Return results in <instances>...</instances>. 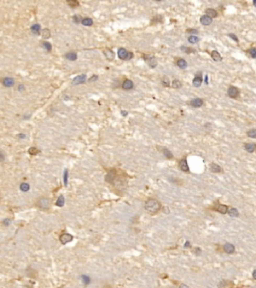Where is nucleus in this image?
Listing matches in <instances>:
<instances>
[{
  "instance_id": "nucleus-15",
  "label": "nucleus",
  "mask_w": 256,
  "mask_h": 288,
  "mask_svg": "<svg viewBox=\"0 0 256 288\" xmlns=\"http://www.w3.org/2000/svg\"><path fill=\"white\" fill-rule=\"evenodd\" d=\"M103 53H104L105 57L108 59L109 61H112L114 59V52L112 50H110V49H105V50L103 51Z\"/></svg>"
},
{
  "instance_id": "nucleus-31",
  "label": "nucleus",
  "mask_w": 256,
  "mask_h": 288,
  "mask_svg": "<svg viewBox=\"0 0 256 288\" xmlns=\"http://www.w3.org/2000/svg\"><path fill=\"white\" fill-rule=\"evenodd\" d=\"M188 41H189L190 43H192V44H196V43H198L199 38H198L197 36H194V35H192V36H190V37L188 38Z\"/></svg>"
},
{
  "instance_id": "nucleus-26",
  "label": "nucleus",
  "mask_w": 256,
  "mask_h": 288,
  "mask_svg": "<svg viewBox=\"0 0 256 288\" xmlns=\"http://www.w3.org/2000/svg\"><path fill=\"white\" fill-rule=\"evenodd\" d=\"M64 203H65V199H64V196H63V195H60L59 197L57 198L56 205H57V206H59V207H62L63 205H64Z\"/></svg>"
},
{
  "instance_id": "nucleus-25",
  "label": "nucleus",
  "mask_w": 256,
  "mask_h": 288,
  "mask_svg": "<svg viewBox=\"0 0 256 288\" xmlns=\"http://www.w3.org/2000/svg\"><path fill=\"white\" fill-rule=\"evenodd\" d=\"M228 214L230 215L231 217H238L239 212L236 208H229V210H228Z\"/></svg>"
},
{
  "instance_id": "nucleus-41",
  "label": "nucleus",
  "mask_w": 256,
  "mask_h": 288,
  "mask_svg": "<svg viewBox=\"0 0 256 288\" xmlns=\"http://www.w3.org/2000/svg\"><path fill=\"white\" fill-rule=\"evenodd\" d=\"M81 279H82V281H83V283H84V284H88V283L90 282V279H89V277H87V276H82V277H81Z\"/></svg>"
},
{
  "instance_id": "nucleus-18",
  "label": "nucleus",
  "mask_w": 256,
  "mask_h": 288,
  "mask_svg": "<svg viewBox=\"0 0 256 288\" xmlns=\"http://www.w3.org/2000/svg\"><path fill=\"white\" fill-rule=\"evenodd\" d=\"M210 171L213 173H219L221 172V167L219 165H217L215 163H211L210 164Z\"/></svg>"
},
{
  "instance_id": "nucleus-11",
  "label": "nucleus",
  "mask_w": 256,
  "mask_h": 288,
  "mask_svg": "<svg viewBox=\"0 0 256 288\" xmlns=\"http://www.w3.org/2000/svg\"><path fill=\"white\" fill-rule=\"evenodd\" d=\"M211 22H212V18H210V17L207 16V15H203V16L200 18V23H201L202 25L207 26V25H210Z\"/></svg>"
},
{
  "instance_id": "nucleus-4",
  "label": "nucleus",
  "mask_w": 256,
  "mask_h": 288,
  "mask_svg": "<svg viewBox=\"0 0 256 288\" xmlns=\"http://www.w3.org/2000/svg\"><path fill=\"white\" fill-rule=\"evenodd\" d=\"M227 94H228V96L231 97V98H236V97H238L239 96L238 88H236V87H234V86H230V87L228 88Z\"/></svg>"
},
{
  "instance_id": "nucleus-16",
  "label": "nucleus",
  "mask_w": 256,
  "mask_h": 288,
  "mask_svg": "<svg viewBox=\"0 0 256 288\" xmlns=\"http://www.w3.org/2000/svg\"><path fill=\"white\" fill-rule=\"evenodd\" d=\"M211 57H212V59H213L214 61H221L222 60V57H221V55H220V53L216 50L211 52Z\"/></svg>"
},
{
  "instance_id": "nucleus-27",
  "label": "nucleus",
  "mask_w": 256,
  "mask_h": 288,
  "mask_svg": "<svg viewBox=\"0 0 256 288\" xmlns=\"http://www.w3.org/2000/svg\"><path fill=\"white\" fill-rule=\"evenodd\" d=\"M81 23H82L84 26H91L92 24H93V20H92L91 18L86 17V18H83V20H82V22Z\"/></svg>"
},
{
  "instance_id": "nucleus-5",
  "label": "nucleus",
  "mask_w": 256,
  "mask_h": 288,
  "mask_svg": "<svg viewBox=\"0 0 256 288\" xmlns=\"http://www.w3.org/2000/svg\"><path fill=\"white\" fill-rule=\"evenodd\" d=\"M86 81V75L85 74H81V75H78L76 76L75 78L72 81V85H78V84H82L84 83Z\"/></svg>"
},
{
  "instance_id": "nucleus-14",
  "label": "nucleus",
  "mask_w": 256,
  "mask_h": 288,
  "mask_svg": "<svg viewBox=\"0 0 256 288\" xmlns=\"http://www.w3.org/2000/svg\"><path fill=\"white\" fill-rule=\"evenodd\" d=\"M190 105L193 106V107H201L203 105V100L200 99V98H195L190 102Z\"/></svg>"
},
{
  "instance_id": "nucleus-46",
  "label": "nucleus",
  "mask_w": 256,
  "mask_h": 288,
  "mask_svg": "<svg viewBox=\"0 0 256 288\" xmlns=\"http://www.w3.org/2000/svg\"><path fill=\"white\" fill-rule=\"evenodd\" d=\"M10 222H11V220H10V219H5V220L3 221V224L7 226V225H9V224H10Z\"/></svg>"
},
{
  "instance_id": "nucleus-53",
  "label": "nucleus",
  "mask_w": 256,
  "mask_h": 288,
  "mask_svg": "<svg viewBox=\"0 0 256 288\" xmlns=\"http://www.w3.org/2000/svg\"><path fill=\"white\" fill-rule=\"evenodd\" d=\"M180 288H188V286H186V285H183L182 284V285L180 286Z\"/></svg>"
},
{
  "instance_id": "nucleus-10",
  "label": "nucleus",
  "mask_w": 256,
  "mask_h": 288,
  "mask_svg": "<svg viewBox=\"0 0 256 288\" xmlns=\"http://www.w3.org/2000/svg\"><path fill=\"white\" fill-rule=\"evenodd\" d=\"M202 83V77H201V72H198V74L195 75L193 79V85L195 87H199Z\"/></svg>"
},
{
  "instance_id": "nucleus-43",
  "label": "nucleus",
  "mask_w": 256,
  "mask_h": 288,
  "mask_svg": "<svg viewBox=\"0 0 256 288\" xmlns=\"http://www.w3.org/2000/svg\"><path fill=\"white\" fill-rule=\"evenodd\" d=\"M97 79H98V76H97V75H93L92 77H90V78H89V80H88V81H89V82H93V81H96Z\"/></svg>"
},
{
  "instance_id": "nucleus-36",
  "label": "nucleus",
  "mask_w": 256,
  "mask_h": 288,
  "mask_svg": "<svg viewBox=\"0 0 256 288\" xmlns=\"http://www.w3.org/2000/svg\"><path fill=\"white\" fill-rule=\"evenodd\" d=\"M67 179H68V169L64 170L63 173V181H64V185H67Z\"/></svg>"
},
{
  "instance_id": "nucleus-35",
  "label": "nucleus",
  "mask_w": 256,
  "mask_h": 288,
  "mask_svg": "<svg viewBox=\"0 0 256 288\" xmlns=\"http://www.w3.org/2000/svg\"><path fill=\"white\" fill-rule=\"evenodd\" d=\"M247 136L250 138H256V129H251L247 132Z\"/></svg>"
},
{
  "instance_id": "nucleus-44",
  "label": "nucleus",
  "mask_w": 256,
  "mask_h": 288,
  "mask_svg": "<svg viewBox=\"0 0 256 288\" xmlns=\"http://www.w3.org/2000/svg\"><path fill=\"white\" fill-rule=\"evenodd\" d=\"M187 32H188V33H191V34L198 33V31H197L196 29H187Z\"/></svg>"
},
{
  "instance_id": "nucleus-38",
  "label": "nucleus",
  "mask_w": 256,
  "mask_h": 288,
  "mask_svg": "<svg viewBox=\"0 0 256 288\" xmlns=\"http://www.w3.org/2000/svg\"><path fill=\"white\" fill-rule=\"evenodd\" d=\"M67 4L72 8H75L77 6H79V2L78 1H67Z\"/></svg>"
},
{
  "instance_id": "nucleus-12",
  "label": "nucleus",
  "mask_w": 256,
  "mask_h": 288,
  "mask_svg": "<svg viewBox=\"0 0 256 288\" xmlns=\"http://www.w3.org/2000/svg\"><path fill=\"white\" fill-rule=\"evenodd\" d=\"M2 84L4 85L5 87H11L14 84V79L11 77H5L2 80Z\"/></svg>"
},
{
  "instance_id": "nucleus-40",
  "label": "nucleus",
  "mask_w": 256,
  "mask_h": 288,
  "mask_svg": "<svg viewBox=\"0 0 256 288\" xmlns=\"http://www.w3.org/2000/svg\"><path fill=\"white\" fill-rule=\"evenodd\" d=\"M181 51H183V52H186V53H191V52H194L193 49H191V48H189V47H186V46H182V47H181Z\"/></svg>"
},
{
  "instance_id": "nucleus-47",
  "label": "nucleus",
  "mask_w": 256,
  "mask_h": 288,
  "mask_svg": "<svg viewBox=\"0 0 256 288\" xmlns=\"http://www.w3.org/2000/svg\"><path fill=\"white\" fill-rule=\"evenodd\" d=\"M23 90H24V86L22 84H20L18 86V91H23Z\"/></svg>"
},
{
  "instance_id": "nucleus-17",
  "label": "nucleus",
  "mask_w": 256,
  "mask_h": 288,
  "mask_svg": "<svg viewBox=\"0 0 256 288\" xmlns=\"http://www.w3.org/2000/svg\"><path fill=\"white\" fill-rule=\"evenodd\" d=\"M216 210L218 211V212H220L221 214H226L228 212V207L226 206V205H223V204H220V205H218L216 207Z\"/></svg>"
},
{
  "instance_id": "nucleus-33",
  "label": "nucleus",
  "mask_w": 256,
  "mask_h": 288,
  "mask_svg": "<svg viewBox=\"0 0 256 288\" xmlns=\"http://www.w3.org/2000/svg\"><path fill=\"white\" fill-rule=\"evenodd\" d=\"M28 152L30 155H36V154H38L40 152V150H38L36 147H31V148H29Z\"/></svg>"
},
{
  "instance_id": "nucleus-8",
  "label": "nucleus",
  "mask_w": 256,
  "mask_h": 288,
  "mask_svg": "<svg viewBox=\"0 0 256 288\" xmlns=\"http://www.w3.org/2000/svg\"><path fill=\"white\" fill-rule=\"evenodd\" d=\"M133 82H132V80L130 79H125L124 81H123V83H122V88L124 89V90H130V89H132L133 88Z\"/></svg>"
},
{
  "instance_id": "nucleus-45",
  "label": "nucleus",
  "mask_w": 256,
  "mask_h": 288,
  "mask_svg": "<svg viewBox=\"0 0 256 288\" xmlns=\"http://www.w3.org/2000/svg\"><path fill=\"white\" fill-rule=\"evenodd\" d=\"M229 37H231V38H232V39H233L234 41H236V42H238V38H237V37H236V36H235L234 34H229Z\"/></svg>"
},
{
  "instance_id": "nucleus-37",
  "label": "nucleus",
  "mask_w": 256,
  "mask_h": 288,
  "mask_svg": "<svg viewBox=\"0 0 256 288\" xmlns=\"http://www.w3.org/2000/svg\"><path fill=\"white\" fill-rule=\"evenodd\" d=\"M73 22L74 23H80V22H82V20H83V18L80 16V15H75V16H73Z\"/></svg>"
},
{
  "instance_id": "nucleus-24",
  "label": "nucleus",
  "mask_w": 256,
  "mask_h": 288,
  "mask_svg": "<svg viewBox=\"0 0 256 288\" xmlns=\"http://www.w3.org/2000/svg\"><path fill=\"white\" fill-rule=\"evenodd\" d=\"M244 147H245V149H246V151L252 153L254 150H255L256 145L254 144V143H247V144H245Z\"/></svg>"
},
{
  "instance_id": "nucleus-29",
  "label": "nucleus",
  "mask_w": 256,
  "mask_h": 288,
  "mask_svg": "<svg viewBox=\"0 0 256 288\" xmlns=\"http://www.w3.org/2000/svg\"><path fill=\"white\" fill-rule=\"evenodd\" d=\"M181 86H182V83H181L180 80H178V79L173 80V82H172V87H173V88L179 89V88H181Z\"/></svg>"
},
{
  "instance_id": "nucleus-48",
  "label": "nucleus",
  "mask_w": 256,
  "mask_h": 288,
  "mask_svg": "<svg viewBox=\"0 0 256 288\" xmlns=\"http://www.w3.org/2000/svg\"><path fill=\"white\" fill-rule=\"evenodd\" d=\"M132 57H133V54H132L131 52H129V53H128V56H127V59H131Z\"/></svg>"
},
{
  "instance_id": "nucleus-7",
  "label": "nucleus",
  "mask_w": 256,
  "mask_h": 288,
  "mask_svg": "<svg viewBox=\"0 0 256 288\" xmlns=\"http://www.w3.org/2000/svg\"><path fill=\"white\" fill-rule=\"evenodd\" d=\"M179 168L184 171V172H188L189 171V167H188V163H187V160L186 158H183L180 160L179 162Z\"/></svg>"
},
{
  "instance_id": "nucleus-22",
  "label": "nucleus",
  "mask_w": 256,
  "mask_h": 288,
  "mask_svg": "<svg viewBox=\"0 0 256 288\" xmlns=\"http://www.w3.org/2000/svg\"><path fill=\"white\" fill-rule=\"evenodd\" d=\"M41 35H42V37H43L44 39H48V38H50V36H51L50 30H49V29H47V28L42 29V30H41Z\"/></svg>"
},
{
  "instance_id": "nucleus-34",
  "label": "nucleus",
  "mask_w": 256,
  "mask_h": 288,
  "mask_svg": "<svg viewBox=\"0 0 256 288\" xmlns=\"http://www.w3.org/2000/svg\"><path fill=\"white\" fill-rule=\"evenodd\" d=\"M42 46H43V47L45 48V50L51 51L52 46H51V44H50L49 42H47V41H44V42H42Z\"/></svg>"
},
{
  "instance_id": "nucleus-19",
  "label": "nucleus",
  "mask_w": 256,
  "mask_h": 288,
  "mask_svg": "<svg viewBox=\"0 0 256 288\" xmlns=\"http://www.w3.org/2000/svg\"><path fill=\"white\" fill-rule=\"evenodd\" d=\"M205 13H206L207 16H209L210 18H215V17H217V11L216 10H214V9H212V8L206 9Z\"/></svg>"
},
{
  "instance_id": "nucleus-23",
  "label": "nucleus",
  "mask_w": 256,
  "mask_h": 288,
  "mask_svg": "<svg viewBox=\"0 0 256 288\" xmlns=\"http://www.w3.org/2000/svg\"><path fill=\"white\" fill-rule=\"evenodd\" d=\"M65 58L68 59V60H70V61H74V60L77 59V54L74 53V52H69V53H66V54H65Z\"/></svg>"
},
{
  "instance_id": "nucleus-42",
  "label": "nucleus",
  "mask_w": 256,
  "mask_h": 288,
  "mask_svg": "<svg viewBox=\"0 0 256 288\" xmlns=\"http://www.w3.org/2000/svg\"><path fill=\"white\" fill-rule=\"evenodd\" d=\"M249 53H250V56L251 57H253V58H256V48H252V49H250Z\"/></svg>"
},
{
  "instance_id": "nucleus-1",
  "label": "nucleus",
  "mask_w": 256,
  "mask_h": 288,
  "mask_svg": "<svg viewBox=\"0 0 256 288\" xmlns=\"http://www.w3.org/2000/svg\"><path fill=\"white\" fill-rule=\"evenodd\" d=\"M160 208H161V205L155 199H149L145 203V210L147 212H149V213H151V214H154V213L158 212L160 210Z\"/></svg>"
},
{
  "instance_id": "nucleus-32",
  "label": "nucleus",
  "mask_w": 256,
  "mask_h": 288,
  "mask_svg": "<svg viewBox=\"0 0 256 288\" xmlns=\"http://www.w3.org/2000/svg\"><path fill=\"white\" fill-rule=\"evenodd\" d=\"M29 189H30V186H29L28 183H22V184L20 185V190H21V191L27 192V191H29Z\"/></svg>"
},
{
  "instance_id": "nucleus-21",
  "label": "nucleus",
  "mask_w": 256,
  "mask_h": 288,
  "mask_svg": "<svg viewBox=\"0 0 256 288\" xmlns=\"http://www.w3.org/2000/svg\"><path fill=\"white\" fill-rule=\"evenodd\" d=\"M233 284H232V282H230V281H227V280H223V281H221V282L219 283V285H218V287L219 288H230L231 286H232Z\"/></svg>"
},
{
  "instance_id": "nucleus-49",
  "label": "nucleus",
  "mask_w": 256,
  "mask_h": 288,
  "mask_svg": "<svg viewBox=\"0 0 256 288\" xmlns=\"http://www.w3.org/2000/svg\"><path fill=\"white\" fill-rule=\"evenodd\" d=\"M0 155H1V161L3 162V161H4V154H3V152L0 153Z\"/></svg>"
},
{
  "instance_id": "nucleus-6",
  "label": "nucleus",
  "mask_w": 256,
  "mask_h": 288,
  "mask_svg": "<svg viewBox=\"0 0 256 288\" xmlns=\"http://www.w3.org/2000/svg\"><path fill=\"white\" fill-rule=\"evenodd\" d=\"M73 240V236L69 233H63L62 235L60 236V241L62 244H66L68 242H71Z\"/></svg>"
},
{
  "instance_id": "nucleus-28",
  "label": "nucleus",
  "mask_w": 256,
  "mask_h": 288,
  "mask_svg": "<svg viewBox=\"0 0 256 288\" xmlns=\"http://www.w3.org/2000/svg\"><path fill=\"white\" fill-rule=\"evenodd\" d=\"M162 151H163V154H164V156L166 158H168V159L173 158V155H172L171 151L170 150H168L167 148H162Z\"/></svg>"
},
{
  "instance_id": "nucleus-50",
  "label": "nucleus",
  "mask_w": 256,
  "mask_h": 288,
  "mask_svg": "<svg viewBox=\"0 0 256 288\" xmlns=\"http://www.w3.org/2000/svg\"><path fill=\"white\" fill-rule=\"evenodd\" d=\"M18 137H19V138H21V139H23V138H25L26 136H25V134H19Z\"/></svg>"
},
{
  "instance_id": "nucleus-20",
  "label": "nucleus",
  "mask_w": 256,
  "mask_h": 288,
  "mask_svg": "<svg viewBox=\"0 0 256 288\" xmlns=\"http://www.w3.org/2000/svg\"><path fill=\"white\" fill-rule=\"evenodd\" d=\"M176 65L179 68H181V69H184V68L187 67V62H186V61H185L184 59H182V58H179V59H178V60L176 61Z\"/></svg>"
},
{
  "instance_id": "nucleus-3",
  "label": "nucleus",
  "mask_w": 256,
  "mask_h": 288,
  "mask_svg": "<svg viewBox=\"0 0 256 288\" xmlns=\"http://www.w3.org/2000/svg\"><path fill=\"white\" fill-rule=\"evenodd\" d=\"M143 58L145 59L146 63L150 67L155 68L157 66V61H156V59H155L154 56H152V55H143Z\"/></svg>"
},
{
  "instance_id": "nucleus-51",
  "label": "nucleus",
  "mask_w": 256,
  "mask_h": 288,
  "mask_svg": "<svg viewBox=\"0 0 256 288\" xmlns=\"http://www.w3.org/2000/svg\"><path fill=\"white\" fill-rule=\"evenodd\" d=\"M252 276H253V278H254V279L256 280V269L254 270V271H253V274H252Z\"/></svg>"
},
{
  "instance_id": "nucleus-9",
  "label": "nucleus",
  "mask_w": 256,
  "mask_h": 288,
  "mask_svg": "<svg viewBox=\"0 0 256 288\" xmlns=\"http://www.w3.org/2000/svg\"><path fill=\"white\" fill-rule=\"evenodd\" d=\"M223 249H224V251H225L226 253H228V254L234 253V251H235V247H234L233 244H231V243H226V244L223 246Z\"/></svg>"
},
{
  "instance_id": "nucleus-30",
  "label": "nucleus",
  "mask_w": 256,
  "mask_h": 288,
  "mask_svg": "<svg viewBox=\"0 0 256 288\" xmlns=\"http://www.w3.org/2000/svg\"><path fill=\"white\" fill-rule=\"evenodd\" d=\"M31 31L33 32L34 34H39L40 32V25L39 24H34V25H32L31 26Z\"/></svg>"
},
{
  "instance_id": "nucleus-2",
  "label": "nucleus",
  "mask_w": 256,
  "mask_h": 288,
  "mask_svg": "<svg viewBox=\"0 0 256 288\" xmlns=\"http://www.w3.org/2000/svg\"><path fill=\"white\" fill-rule=\"evenodd\" d=\"M37 206L42 210H48L50 208V200L48 198H40L37 201Z\"/></svg>"
},
{
  "instance_id": "nucleus-39",
  "label": "nucleus",
  "mask_w": 256,
  "mask_h": 288,
  "mask_svg": "<svg viewBox=\"0 0 256 288\" xmlns=\"http://www.w3.org/2000/svg\"><path fill=\"white\" fill-rule=\"evenodd\" d=\"M161 82H162V84L164 85L165 87H169V85H170L169 79H168L167 77H163V78H162V80H161Z\"/></svg>"
},
{
  "instance_id": "nucleus-52",
  "label": "nucleus",
  "mask_w": 256,
  "mask_h": 288,
  "mask_svg": "<svg viewBox=\"0 0 256 288\" xmlns=\"http://www.w3.org/2000/svg\"><path fill=\"white\" fill-rule=\"evenodd\" d=\"M122 115H123V116H126V115H127V112L123 110V111H122Z\"/></svg>"
},
{
  "instance_id": "nucleus-13",
  "label": "nucleus",
  "mask_w": 256,
  "mask_h": 288,
  "mask_svg": "<svg viewBox=\"0 0 256 288\" xmlns=\"http://www.w3.org/2000/svg\"><path fill=\"white\" fill-rule=\"evenodd\" d=\"M128 53L125 48H120L118 50V57L120 59H123V60H127V56H128Z\"/></svg>"
}]
</instances>
